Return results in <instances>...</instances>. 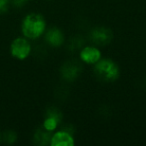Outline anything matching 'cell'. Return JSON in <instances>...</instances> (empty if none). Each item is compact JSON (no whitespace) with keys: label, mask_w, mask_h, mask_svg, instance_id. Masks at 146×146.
<instances>
[{"label":"cell","mask_w":146,"mask_h":146,"mask_svg":"<svg viewBox=\"0 0 146 146\" xmlns=\"http://www.w3.org/2000/svg\"><path fill=\"white\" fill-rule=\"evenodd\" d=\"M23 1H25V0H23Z\"/></svg>","instance_id":"5bb4252c"},{"label":"cell","mask_w":146,"mask_h":146,"mask_svg":"<svg viewBox=\"0 0 146 146\" xmlns=\"http://www.w3.org/2000/svg\"><path fill=\"white\" fill-rule=\"evenodd\" d=\"M46 40L52 46H59L63 43L64 37H63L62 32L59 29L52 28L46 34Z\"/></svg>","instance_id":"ba28073f"},{"label":"cell","mask_w":146,"mask_h":146,"mask_svg":"<svg viewBox=\"0 0 146 146\" xmlns=\"http://www.w3.org/2000/svg\"><path fill=\"white\" fill-rule=\"evenodd\" d=\"M45 29V21L43 17L36 13H32L25 17L22 23V32L26 37L35 39L43 33Z\"/></svg>","instance_id":"6da1fadb"},{"label":"cell","mask_w":146,"mask_h":146,"mask_svg":"<svg viewBox=\"0 0 146 146\" xmlns=\"http://www.w3.org/2000/svg\"><path fill=\"white\" fill-rule=\"evenodd\" d=\"M80 57L84 62L88 63V64H93V63H97L100 60L101 53L95 47L87 46L81 50Z\"/></svg>","instance_id":"5b68a950"},{"label":"cell","mask_w":146,"mask_h":146,"mask_svg":"<svg viewBox=\"0 0 146 146\" xmlns=\"http://www.w3.org/2000/svg\"><path fill=\"white\" fill-rule=\"evenodd\" d=\"M31 50L30 44L23 38H17L11 44V54L15 58L23 60L29 55Z\"/></svg>","instance_id":"3957f363"},{"label":"cell","mask_w":146,"mask_h":146,"mask_svg":"<svg viewBox=\"0 0 146 146\" xmlns=\"http://www.w3.org/2000/svg\"><path fill=\"white\" fill-rule=\"evenodd\" d=\"M5 140H6L8 143H12V142H14L15 140H16V135H15L14 132L12 131H9L7 132L6 134H5Z\"/></svg>","instance_id":"8fae6325"},{"label":"cell","mask_w":146,"mask_h":146,"mask_svg":"<svg viewBox=\"0 0 146 146\" xmlns=\"http://www.w3.org/2000/svg\"><path fill=\"white\" fill-rule=\"evenodd\" d=\"M113 38L111 30L104 27L95 28L91 32V40L97 45H106Z\"/></svg>","instance_id":"277c9868"},{"label":"cell","mask_w":146,"mask_h":146,"mask_svg":"<svg viewBox=\"0 0 146 146\" xmlns=\"http://www.w3.org/2000/svg\"><path fill=\"white\" fill-rule=\"evenodd\" d=\"M50 144L52 146H72L74 144L73 137L68 132H57L51 137Z\"/></svg>","instance_id":"8992f818"},{"label":"cell","mask_w":146,"mask_h":146,"mask_svg":"<svg viewBox=\"0 0 146 146\" xmlns=\"http://www.w3.org/2000/svg\"><path fill=\"white\" fill-rule=\"evenodd\" d=\"M58 121L59 120H57L56 118L53 117V116H48V117L45 119L44 124H43L44 129L46 130V131H52V130H54L55 128H56Z\"/></svg>","instance_id":"30bf717a"},{"label":"cell","mask_w":146,"mask_h":146,"mask_svg":"<svg viewBox=\"0 0 146 146\" xmlns=\"http://www.w3.org/2000/svg\"><path fill=\"white\" fill-rule=\"evenodd\" d=\"M95 74L104 81H113L116 80L119 76V69L118 66L111 60L104 59L99 60L96 63Z\"/></svg>","instance_id":"7a4b0ae2"},{"label":"cell","mask_w":146,"mask_h":146,"mask_svg":"<svg viewBox=\"0 0 146 146\" xmlns=\"http://www.w3.org/2000/svg\"><path fill=\"white\" fill-rule=\"evenodd\" d=\"M51 140V137L47 132L42 131V130H37L34 135V141L38 145H45Z\"/></svg>","instance_id":"9c48e42d"},{"label":"cell","mask_w":146,"mask_h":146,"mask_svg":"<svg viewBox=\"0 0 146 146\" xmlns=\"http://www.w3.org/2000/svg\"><path fill=\"white\" fill-rule=\"evenodd\" d=\"M80 72V67L78 64L74 62H67L63 65L62 69H61V74H62L63 78L69 81H72L78 76Z\"/></svg>","instance_id":"52a82bcc"},{"label":"cell","mask_w":146,"mask_h":146,"mask_svg":"<svg viewBox=\"0 0 146 146\" xmlns=\"http://www.w3.org/2000/svg\"><path fill=\"white\" fill-rule=\"evenodd\" d=\"M0 138H1V136H0Z\"/></svg>","instance_id":"4fadbf2b"},{"label":"cell","mask_w":146,"mask_h":146,"mask_svg":"<svg viewBox=\"0 0 146 146\" xmlns=\"http://www.w3.org/2000/svg\"><path fill=\"white\" fill-rule=\"evenodd\" d=\"M8 8V0H0V13H3Z\"/></svg>","instance_id":"7c38bea8"}]
</instances>
